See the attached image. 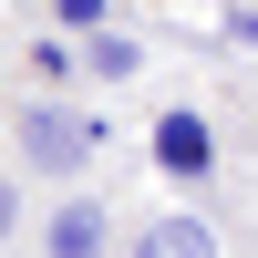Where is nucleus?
<instances>
[{"instance_id": "f257e3e1", "label": "nucleus", "mask_w": 258, "mask_h": 258, "mask_svg": "<svg viewBox=\"0 0 258 258\" xmlns=\"http://www.w3.org/2000/svg\"><path fill=\"white\" fill-rule=\"evenodd\" d=\"M21 155H31L41 176H73L83 165V124L73 114H21Z\"/></svg>"}, {"instance_id": "f03ea898", "label": "nucleus", "mask_w": 258, "mask_h": 258, "mask_svg": "<svg viewBox=\"0 0 258 258\" xmlns=\"http://www.w3.org/2000/svg\"><path fill=\"white\" fill-rule=\"evenodd\" d=\"M207 155H217V145H207L197 114H165L155 124V165H165V176H207Z\"/></svg>"}, {"instance_id": "7ed1b4c3", "label": "nucleus", "mask_w": 258, "mask_h": 258, "mask_svg": "<svg viewBox=\"0 0 258 258\" xmlns=\"http://www.w3.org/2000/svg\"><path fill=\"white\" fill-rule=\"evenodd\" d=\"M103 238H114V227H103V207H93V197L52 207V258H103Z\"/></svg>"}, {"instance_id": "20e7f679", "label": "nucleus", "mask_w": 258, "mask_h": 258, "mask_svg": "<svg viewBox=\"0 0 258 258\" xmlns=\"http://www.w3.org/2000/svg\"><path fill=\"white\" fill-rule=\"evenodd\" d=\"M135 258H217V238H207V217H155Z\"/></svg>"}, {"instance_id": "39448f33", "label": "nucleus", "mask_w": 258, "mask_h": 258, "mask_svg": "<svg viewBox=\"0 0 258 258\" xmlns=\"http://www.w3.org/2000/svg\"><path fill=\"white\" fill-rule=\"evenodd\" d=\"M11 217H21V197H11V176H0V238H11Z\"/></svg>"}, {"instance_id": "423d86ee", "label": "nucleus", "mask_w": 258, "mask_h": 258, "mask_svg": "<svg viewBox=\"0 0 258 258\" xmlns=\"http://www.w3.org/2000/svg\"><path fill=\"white\" fill-rule=\"evenodd\" d=\"M238 31H248V41H258V11H248V21H238Z\"/></svg>"}]
</instances>
